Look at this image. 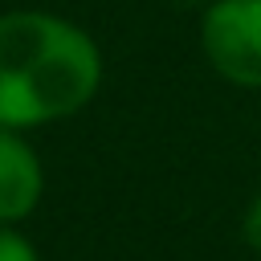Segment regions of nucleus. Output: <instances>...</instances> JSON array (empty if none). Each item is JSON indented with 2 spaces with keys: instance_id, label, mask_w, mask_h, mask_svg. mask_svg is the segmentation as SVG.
<instances>
[{
  "instance_id": "nucleus-2",
  "label": "nucleus",
  "mask_w": 261,
  "mask_h": 261,
  "mask_svg": "<svg viewBox=\"0 0 261 261\" xmlns=\"http://www.w3.org/2000/svg\"><path fill=\"white\" fill-rule=\"evenodd\" d=\"M200 53L228 86L261 90V0H212L200 12Z\"/></svg>"
},
{
  "instance_id": "nucleus-5",
  "label": "nucleus",
  "mask_w": 261,
  "mask_h": 261,
  "mask_svg": "<svg viewBox=\"0 0 261 261\" xmlns=\"http://www.w3.org/2000/svg\"><path fill=\"white\" fill-rule=\"evenodd\" d=\"M241 241H245L253 253H261V192L249 200V208H245V216H241Z\"/></svg>"
},
{
  "instance_id": "nucleus-3",
  "label": "nucleus",
  "mask_w": 261,
  "mask_h": 261,
  "mask_svg": "<svg viewBox=\"0 0 261 261\" xmlns=\"http://www.w3.org/2000/svg\"><path fill=\"white\" fill-rule=\"evenodd\" d=\"M45 196V167L20 130L0 126V224H20Z\"/></svg>"
},
{
  "instance_id": "nucleus-1",
  "label": "nucleus",
  "mask_w": 261,
  "mask_h": 261,
  "mask_svg": "<svg viewBox=\"0 0 261 261\" xmlns=\"http://www.w3.org/2000/svg\"><path fill=\"white\" fill-rule=\"evenodd\" d=\"M102 86V49L69 16L16 8L0 16V126L33 130L73 118Z\"/></svg>"
},
{
  "instance_id": "nucleus-6",
  "label": "nucleus",
  "mask_w": 261,
  "mask_h": 261,
  "mask_svg": "<svg viewBox=\"0 0 261 261\" xmlns=\"http://www.w3.org/2000/svg\"><path fill=\"white\" fill-rule=\"evenodd\" d=\"M175 4H200V12H204V8L212 4V0H175Z\"/></svg>"
},
{
  "instance_id": "nucleus-4",
  "label": "nucleus",
  "mask_w": 261,
  "mask_h": 261,
  "mask_svg": "<svg viewBox=\"0 0 261 261\" xmlns=\"http://www.w3.org/2000/svg\"><path fill=\"white\" fill-rule=\"evenodd\" d=\"M0 261H41V253L16 224H0Z\"/></svg>"
}]
</instances>
